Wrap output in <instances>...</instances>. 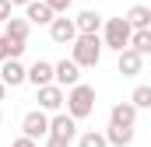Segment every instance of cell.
<instances>
[{"label":"cell","instance_id":"obj_1","mask_svg":"<svg viewBox=\"0 0 151 147\" xmlns=\"http://www.w3.org/2000/svg\"><path fill=\"white\" fill-rule=\"evenodd\" d=\"M102 39L99 32H77V39L70 42V49H74V60L81 67H99V60H102Z\"/></svg>","mask_w":151,"mask_h":147},{"label":"cell","instance_id":"obj_2","mask_svg":"<svg viewBox=\"0 0 151 147\" xmlns=\"http://www.w3.org/2000/svg\"><path fill=\"white\" fill-rule=\"evenodd\" d=\"M67 112H70L74 119L91 116V112H95V88H91V84H74V88L67 91Z\"/></svg>","mask_w":151,"mask_h":147},{"label":"cell","instance_id":"obj_3","mask_svg":"<svg viewBox=\"0 0 151 147\" xmlns=\"http://www.w3.org/2000/svg\"><path fill=\"white\" fill-rule=\"evenodd\" d=\"M130 35H134V28H130L127 18H109V21L102 25V42H106L109 49H116V53L130 46Z\"/></svg>","mask_w":151,"mask_h":147},{"label":"cell","instance_id":"obj_4","mask_svg":"<svg viewBox=\"0 0 151 147\" xmlns=\"http://www.w3.org/2000/svg\"><path fill=\"white\" fill-rule=\"evenodd\" d=\"M21 130H25V137H32V140H39V137H49V116H46V109H32V112H25Z\"/></svg>","mask_w":151,"mask_h":147},{"label":"cell","instance_id":"obj_5","mask_svg":"<svg viewBox=\"0 0 151 147\" xmlns=\"http://www.w3.org/2000/svg\"><path fill=\"white\" fill-rule=\"evenodd\" d=\"M53 81H56L60 88H74V84H81V63H77L74 56L53 63Z\"/></svg>","mask_w":151,"mask_h":147},{"label":"cell","instance_id":"obj_6","mask_svg":"<svg viewBox=\"0 0 151 147\" xmlns=\"http://www.w3.org/2000/svg\"><path fill=\"white\" fill-rule=\"evenodd\" d=\"M49 39L60 42V46H70L77 39V21L74 18H53L49 21Z\"/></svg>","mask_w":151,"mask_h":147},{"label":"cell","instance_id":"obj_7","mask_svg":"<svg viewBox=\"0 0 151 147\" xmlns=\"http://www.w3.org/2000/svg\"><path fill=\"white\" fill-rule=\"evenodd\" d=\"M63 102H67V95H63V88H60V84H42V88H39V109L60 112Z\"/></svg>","mask_w":151,"mask_h":147},{"label":"cell","instance_id":"obj_8","mask_svg":"<svg viewBox=\"0 0 151 147\" xmlns=\"http://www.w3.org/2000/svg\"><path fill=\"white\" fill-rule=\"evenodd\" d=\"M116 67H119L123 77H137L141 67H144V56H141L134 46H127V49H119V63H116Z\"/></svg>","mask_w":151,"mask_h":147},{"label":"cell","instance_id":"obj_9","mask_svg":"<svg viewBox=\"0 0 151 147\" xmlns=\"http://www.w3.org/2000/svg\"><path fill=\"white\" fill-rule=\"evenodd\" d=\"M0 81H4L7 88H18V84L28 81V67H21L18 60H4V63H0Z\"/></svg>","mask_w":151,"mask_h":147},{"label":"cell","instance_id":"obj_10","mask_svg":"<svg viewBox=\"0 0 151 147\" xmlns=\"http://www.w3.org/2000/svg\"><path fill=\"white\" fill-rule=\"evenodd\" d=\"M25 18H28L32 25H49V21L56 18V11H53L46 0H28V4H25Z\"/></svg>","mask_w":151,"mask_h":147},{"label":"cell","instance_id":"obj_11","mask_svg":"<svg viewBox=\"0 0 151 147\" xmlns=\"http://www.w3.org/2000/svg\"><path fill=\"white\" fill-rule=\"evenodd\" d=\"M49 133L74 140V137H77V119L70 116V112H60V116H53V119H49Z\"/></svg>","mask_w":151,"mask_h":147},{"label":"cell","instance_id":"obj_12","mask_svg":"<svg viewBox=\"0 0 151 147\" xmlns=\"http://www.w3.org/2000/svg\"><path fill=\"white\" fill-rule=\"evenodd\" d=\"M28 25H32L28 18H14V14H11V18L4 21V35L11 39V42H28Z\"/></svg>","mask_w":151,"mask_h":147},{"label":"cell","instance_id":"obj_13","mask_svg":"<svg viewBox=\"0 0 151 147\" xmlns=\"http://www.w3.org/2000/svg\"><path fill=\"white\" fill-rule=\"evenodd\" d=\"M109 123H116V126H134V123H137V105H134V102H119V105H113Z\"/></svg>","mask_w":151,"mask_h":147},{"label":"cell","instance_id":"obj_14","mask_svg":"<svg viewBox=\"0 0 151 147\" xmlns=\"http://www.w3.org/2000/svg\"><path fill=\"white\" fill-rule=\"evenodd\" d=\"M28 81L42 88V84H53V63H46V60H35L32 67H28Z\"/></svg>","mask_w":151,"mask_h":147},{"label":"cell","instance_id":"obj_15","mask_svg":"<svg viewBox=\"0 0 151 147\" xmlns=\"http://www.w3.org/2000/svg\"><path fill=\"white\" fill-rule=\"evenodd\" d=\"M127 21H130V28H151V7L134 4V7L127 11Z\"/></svg>","mask_w":151,"mask_h":147},{"label":"cell","instance_id":"obj_16","mask_svg":"<svg viewBox=\"0 0 151 147\" xmlns=\"http://www.w3.org/2000/svg\"><path fill=\"white\" fill-rule=\"evenodd\" d=\"M106 137H109V144H113V147H127L130 140H134V126H116V123H109Z\"/></svg>","mask_w":151,"mask_h":147},{"label":"cell","instance_id":"obj_17","mask_svg":"<svg viewBox=\"0 0 151 147\" xmlns=\"http://www.w3.org/2000/svg\"><path fill=\"white\" fill-rule=\"evenodd\" d=\"M74 21H77V32H99L102 28V14H95V11H81Z\"/></svg>","mask_w":151,"mask_h":147},{"label":"cell","instance_id":"obj_18","mask_svg":"<svg viewBox=\"0 0 151 147\" xmlns=\"http://www.w3.org/2000/svg\"><path fill=\"white\" fill-rule=\"evenodd\" d=\"M130 46H134L141 56H151V28H134V35H130Z\"/></svg>","mask_w":151,"mask_h":147},{"label":"cell","instance_id":"obj_19","mask_svg":"<svg viewBox=\"0 0 151 147\" xmlns=\"http://www.w3.org/2000/svg\"><path fill=\"white\" fill-rule=\"evenodd\" d=\"M25 53V42H11L7 35H0V63L4 60H18Z\"/></svg>","mask_w":151,"mask_h":147},{"label":"cell","instance_id":"obj_20","mask_svg":"<svg viewBox=\"0 0 151 147\" xmlns=\"http://www.w3.org/2000/svg\"><path fill=\"white\" fill-rule=\"evenodd\" d=\"M77 147H109V137L99 133V130H88V133L77 137Z\"/></svg>","mask_w":151,"mask_h":147},{"label":"cell","instance_id":"obj_21","mask_svg":"<svg viewBox=\"0 0 151 147\" xmlns=\"http://www.w3.org/2000/svg\"><path fill=\"white\" fill-rule=\"evenodd\" d=\"M130 102H134L137 109H151V88H148V84H141V88H134V95H130Z\"/></svg>","mask_w":151,"mask_h":147},{"label":"cell","instance_id":"obj_22","mask_svg":"<svg viewBox=\"0 0 151 147\" xmlns=\"http://www.w3.org/2000/svg\"><path fill=\"white\" fill-rule=\"evenodd\" d=\"M74 140H67V137H56V133H49L46 137V147H70Z\"/></svg>","mask_w":151,"mask_h":147},{"label":"cell","instance_id":"obj_23","mask_svg":"<svg viewBox=\"0 0 151 147\" xmlns=\"http://www.w3.org/2000/svg\"><path fill=\"white\" fill-rule=\"evenodd\" d=\"M46 4H49V7H53L56 14H67V7H70L74 0H46Z\"/></svg>","mask_w":151,"mask_h":147},{"label":"cell","instance_id":"obj_24","mask_svg":"<svg viewBox=\"0 0 151 147\" xmlns=\"http://www.w3.org/2000/svg\"><path fill=\"white\" fill-rule=\"evenodd\" d=\"M11 7H14V4H11V0H0V25H4V21H7V18H11Z\"/></svg>","mask_w":151,"mask_h":147},{"label":"cell","instance_id":"obj_25","mask_svg":"<svg viewBox=\"0 0 151 147\" xmlns=\"http://www.w3.org/2000/svg\"><path fill=\"white\" fill-rule=\"evenodd\" d=\"M11 147H35V140H32V137H18Z\"/></svg>","mask_w":151,"mask_h":147},{"label":"cell","instance_id":"obj_26","mask_svg":"<svg viewBox=\"0 0 151 147\" xmlns=\"http://www.w3.org/2000/svg\"><path fill=\"white\" fill-rule=\"evenodd\" d=\"M4 95H7V84H4V81H0V102H4Z\"/></svg>","mask_w":151,"mask_h":147},{"label":"cell","instance_id":"obj_27","mask_svg":"<svg viewBox=\"0 0 151 147\" xmlns=\"http://www.w3.org/2000/svg\"><path fill=\"white\" fill-rule=\"evenodd\" d=\"M11 4H28V0H11Z\"/></svg>","mask_w":151,"mask_h":147},{"label":"cell","instance_id":"obj_28","mask_svg":"<svg viewBox=\"0 0 151 147\" xmlns=\"http://www.w3.org/2000/svg\"><path fill=\"white\" fill-rule=\"evenodd\" d=\"M0 123H4V116H0Z\"/></svg>","mask_w":151,"mask_h":147}]
</instances>
